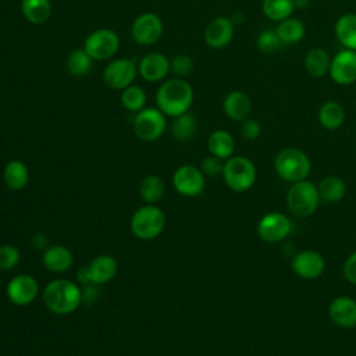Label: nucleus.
<instances>
[{
  "mask_svg": "<svg viewBox=\"0 0 356 356\" xmlns=\"http://www.w3.org/2000/svg\"><path fill=\"white\" fill-rule=\"evenodd\" d=\"M138 70L145 81L157 82L167 76L171 70V61L167 58V56L153 51L140 58Z\"/></svg>",
  "mask_w": 356,
  "mask_h": 356,
  "instance_id": "nucleus-17",
  "label": "nucleus"
},
{
  "mask_svg": "<svg viewBox=\"0 0 356 356\" xmlns=\"http://www.w3.org/2000/svg\"><path fill=\"white\" fill-rule=\"evenodd\" d=\"M261 134V125L259 121L246 118L241 122V135L248 140H254Z\"/></svg>",
  "mask_w": 356,
  "mask_h": 356,
  "instance_id": "nucleus-39",
  "label": "nucleus"
},
{
  "mask_svg": "<svg viewBox=\"0 0 356 356\" xmlns=\"http://www.w3.org/2000/svg\"><path fill=\"white\" fill-rule=\"evenodd\" d=\"M275 172L288 182H299L307 178L312 164L306 153L298 147H285L274 159Z\"/></svg>",
  "mask_w": 356,
  "mask_h": 356,
  "instance_id": "nucleus-3",
  "label": "nucleus"
},
{
  "mask_svg": "<svg viewBox=\"0 0 356 356\" xmlns=\"http://www.w3.org/2000/svg\"><path fill=\"white\" fill-rule=\"evenodd\" d=\"M193 70V60L186 54H178L171 60V71L178 76H185Z\"/></svg>",
  "mask_w": 356,
  "mask_h": 356,
  "instance_id": "nucleus-38",
  "label": "nucleus"
},
{
  "mask_svg": "<svg viewBox=\"0 0 356 356\" xmlns=\"http://www.w3.org/2000/svg\"><path fill=\"white\" fill-rule=\"evenodd\" d=\"M76 278H78L79 284H82V285L92 284V282H90V277H89L88 266H86V267H82V268H79V270H78V273H76Z\"/></svg>",
  "mask_w": 356,
  "mask_h": 356,
  "instance_id": "nucleus-43",
  "label": "nucleus"
},
{
  "mask_svg": "<svg viewBox=\"0 0 356 356\" xmlns=\"http://www.w3.org/2000/svg\"><path fill=\"white\" fill-rule=\"evenodd\" d=\"M171 131H172V135L177 140L188 142L197 132V121H196L193 114L184 113V114L175 117Z\"/></svg>",
  "mask_w": 356,
  "mask_h": 356,
  "instance_id": "nucleus-31",
  "label": "nucleus"
},
{
  "mask_svg": "<svg viewBox=\"0 0 356 356\" xmlns=\"http://www.w3.org/2000/svg\"><path fill=\"white\" fill-rule=\"evenodd\" d=\"M165 225V214L164 211L154 204H145L139 207L131 218V229L132 234L142 239L150 241L157 238Z\"/></svg>",
  "mask_w": 356,
  "mask_h": 356,
  "instance_id": "nucleus-5",
  "label": "nucleus"
},
{
  "mask_svg": "<svg viewBox=\"0 0 356 356\" xmlns=\"http://www.w3.org/2000/svg\"><path fill=\"white\" fill-rule=\"evenodd\" d=\"M234 36V22L228 17L211 19L204 29V42L211 49H222L229 44Z\"/></svg>",
  "mask_w": 356,
  "mask_h": 356,
  "instance_id": "nucleus-16",
  "label": "nucleus"
},
{
  "mask_svg": "<svg viewBox=\"0 0 356 356\" xmlns=\"http://www.w3.org/2000/svg\"><path fill=\"white\" fill-rule=\"evenodd\" d=\"M167 128L165 114L154 107L142 108L134 118L135 135L143 142H154Z\"/></svg>",
  "mask_w": 356,
  "mask_h": 356,
  "instance_id": "nucleus-7",
  "label": "nucleus"
},
{
  "mask_svg": "<svg viewBox=\"0 0 356 356\" xmlns=\"http://www.w3.org/2000/svg\"><path fill=\"white\" fill-rule=\"evenodd\" d=\"M92 61L93 58L83 49H75L67 58V70L74 76H83L90 71Z\"/></svg>",
  "mask_w": 356,
  "mask_h": 356,
  "instance_id": "nucleus-33",
  "label": "nucleus"
},
{
  "mask_svg": "<svg viewBox=\"0 0 356 356\" xmlns=\"http://www.w3.org/2000/svg\"><path fill=\"white\" fill-rule=\"evenodd\" d=\"M139 193L147 204L157 203L164 195V181L159 175H147L140 181Z\"/></svg>",
  "mask_w": 356,
  "mask_h": 356,
  "instance_id": "nucleus-30",
  "label": "nucleus"
},
{
  "mask_svg": "<svg viewBox=\"0 0 356 356\" xmlns=\"http://www.w3.org/2000/svg\"><path fill=\"white\" fill-rule=\"evenodd\" d=\"M207 149H209L210 154H213L221 160H227L234 153L235 142L229 132H227L224 129H217L210 134V136L207 139Z\"/></svg>",
  "mask_w": 356,
  "mask_h": 356,
  "instance_id": "nucleus-23",
  "label": "nucleus"
},
{
  "mask_svg": "<svg viewBox=\"0 0 356 356\" xmlns=\"http://www.w3.org/2000/svg\"><path fill=\"white\" fill-rule=\"evenodd\" d=\"M6 295L13 305L26 306L38 298L39 284L29 274H17L8 281Z\"/></svg>",
  "mask_w": 356,
  "mask_h": 356,
  "instance_id": "nucleus-10",
  "label": "nucleus"
},
{
  "mask_svg": "<svg viewBox=\"0 0 356 356\" xmlns=\"http://www.w3.org/2000/svg\"><path fill=\"white\" fill-rule=\"evenodd\" d=\"M172 185L179 195L196 197L204 191L206 177L200 168L191 164H184L174 171Z\"/></svg>",
  "mask_w": 356,
  "mask_h": 356,
  "instance_id": "nucleus-9",
  "label": "nucleus"
},
{
  "mask_svg": "<svg viewBox=\"0 0 356 356\" xmlns=\"http://www.w3.org/2000/svg\"><path fill=\"white\" fill-rule=\"evenodd\" d=\"M282 46L281 39L277 35L275 29H267L259 33L257 36V47L260 51L270 54L277 51Z\"/></svg>",
  "mask_w": 356,
  "mask_h": 356,
  "instance_id": "nucleus-36",
  "label": "nucleus"
},
{
  "mask_svg": "<svg viewBox=\"0 0 356 356\" xmlns=\"http://www.w3.org/2000/svg\"><path fill=\"white\" fill-rule=\"evenodd\" d=\"M121 103L129 111H140L146 103V93L140 86L129 85L128 88L122 89L121 93Z\"/></svg>",
  "mask_w": 356,
  "mask_h": 356,
  "instance_id": "nucleus-34",
  "label": "nucleus"
},
{
  "mask_svg": "<svg viewBox=\"0 0 356 356\" xmlns=\"http://www.w3.org/2000/svg\"><path fill=\"white\" fill-rule=\"evenodd\" d=\"M292 3H293V7H295V8L303 10V8L309 7V4H310V0H292Z\"/></svg>",
  "mask_w": 356,
  "mask_h": 356,
  "instance_id": "nucleus-44",
  "label": "nucleus"
},
{
  "mask_svg": "<svg viewBox=\"0 0 356 356\" xmlns=\"http://www.w3.org/2000/svg\"><path fill=\"white\" fill-rule=\"evenodd\" d=\"M222 110L229 120L242 122L249 117L252 103L246 93L241 90H232L225 96L222 102Z\"/></svg>",
  "mask_w": 356,
  "mask_h": 356,
  "instance_id": "nucleus-20",
  "label": "nucleus"
},
{
  "mask_svg": "<svg viewBox=\"0 0 356 356\" xmlns=\"http://www.w3.org/2000/svg\"><path fill=\"white\" fill-rule=\"evenodd\" d=\"M222 178L229 189L245 192L250 189L256 181V167L248 157L231 156L224 163Z\"/></svg>",
  "mask_w": 356,
  "mask_h": 356,
  "instance_id": "nucleus-6",
  "label": "nucleus"
},
{
  "mask_svg": "<svg viewBox=\"0 0 356 356\" xmlns=\"http://www.w3.org/2000/svg\"><path fill=\"white\" fill-rule=\"evenodd\" d=\"M335 36L345 49L356 51V14L348 13L338 18L335 22Z\"/></svg>",
  "mask_w": 356,
  "mask_h": 356,
  "instance_id": "nucleus-24",
  "label": "nucleus"
},
{
  "mask_svg": "<svg viewBox=\"0 0 356 356\" xmlns=\"http://www.w3.org/2000/svg\"><path fill=\"white\" fill-rule=\"evenodd\" d=\"M275 31H277V35L281 39L282 44H293L303 39L306 28L300 19L289 17V18L281 21Z\"/></svg>",
  "mask_w": 356,
  "mask_h": 356,
  "instance_id": "nucleus-29",
  "label": "nucleus"
},
{
  "mask_svg": "<svg viewBox=\"0 0 356 356\" xmlns=\"http://www.w3.org/2000/svg\"><path fill=\"white\" fill-rule=\"evenodd\" d=\"M156 103L157 108L165 115L178 117L188 113L191 108L193 103V89L181 78L167 79L156 93Z\"/></svg>",
  "mask_w": 356,
  "mask_h": 356,
  "instance_id": "nucleus-1",
  "label": "nucleus"
},
{
  "mask_svg": "<svg viewBox=\"0 0 356 356\" xmlns=\"http://www.w3.org/2000/svg\"><path fill=\"white\" fill-rule=\"evenodd\" d=\"M3 181L11 191H21L29 182V170L21 160H10L3 170Z\"/></svg>",
  "mask_w": 356,
  "mask_h": 356,
  "instance_id": "nucleus-22",
  "label": "nucleus"
},
{
  "mask_svg": "<svg viewBox=\"0 0 356 356\" xmlns=\"http://www.w3.org/2000/svg\"><path fill=\"white\" fill-rule=\"evenodd\" d=\"M328 316L334 324L342 328L356 325V300L349 296H338L328 306Z\"/></svg>",
  "mask_w": 356,
  "mask_h": 356,
  "instance_id": "nucleus-18",
  "label": "nucleus"
},
{
  "mask_svg": "<svg viewBox=\"0 0 356 356\" xmlns=\"http://www.w3.org/2000/svg\"><path fill=\"white\" fill-rule=\"evenodd\" d=\"M120 49L118 35L108 28H100L88 35L83 43V50L93 60H107Z\"/></svg>",
  "mask_w": 356,
  "mask_h": 356,
  "instance_id": "nucleus-8",
  "label": "nucleus"
},
{
  "mask_svg": "<svg viewBox=\"0 0 356 356\" xmlns=\"http://www.w3.org/2000/svg\"><path fill=\"white\" fill-rule=\"evenodd\" d=\"M320 200L317 186L306 179L292 184L286 193L288 210L299 218L310 217L317 210Z\"/></svg>",
  "mask_w": 356,
  "mask_h": 356,
  "instance_id": "nucleus-4",
  "label": "nucleus"
},
{
  "mask_svg": "<svg viewBox=\"0 0 356 356\" xmlns=\"http://www.w3.org/2000/svg\"><path fill=\"white\" fill-rule=\"evenodd\" d=\"M263 14L275 22H281L289 18L295 10L292 0H263Z\"/></svg>",
  "mask_w": 356,
  "mask_h": 356,
  "instance_id": "nucleus-32",
  "label": "nucleus"
},
{
  "mask_svg": "<svg viewBox=\"0 0 356 356\" xmlns=\"http://www.w3.org/2000/svg\"><path fill=\"white\" fill-rule=\"evenodd\" d=\"M320 199L325 203H337L343 199L346 193V185L339 177H325L320 181L318 186Z\"/></svg>",
  "mask_w": 356,
  "mask_h": 356,
  "instance_id": "nucleus-28",
  "label": "nucleus"
},
{
  "mask_svg": "<svg viewBox=\"0 0 356 356\" xmlns=\"http://www.w3.org/2000/svg\"><path fill=\"white\" fill-rule=\"evenodd\" d=\"M343 277L353 285H356V250L345 260Z\"/></svg>",
  "mask_w": 356,
  "mask_h": 356,
  "instance_id": "nucleus-40",
  "label": "nucleus"
},
{
  "mask_svg": "<svg viewBox=\"0 0 356 356\" xmlns=\"http://www.w3.org/2000/svg\"><path fill=\"white\" fill-rule=\"evenodd\" d=\"M331 57L323 47H313L305 56V68L313 78H321L330 70Z\"/></svg>",
  "mask_w": 356,
  "mask_h": 356,
  "instance_id": "nucleus-25",
  "label": "nucleus"
},
{
  "mask_svg": "<svg viewBox=\"0 0 356 356\" xmlns=\"http://www.w3.org/2000/svg\"><path fill=\"white\" fill-rule=\"evenodd\" d=\"M81 291H82V303H86V305L93 303L100 293L99 285L96 284H86Z\"/></svg>",
  "mask_w": 356,
  "mask_h": 356,
  "instance_id": "nucleus-41",
  "label": "nucleus"
},
{
  "mask_svg": "<svg viewBox=\"0 0 356 356\" xmlns=\"http://www.w3.org/2000/svg\"><path fill=\"white\" fill-rule=\"evenodd\" d=\"M21 253L17 246L6 243L0 246V271H8L18 266Z\"/></svg>",
  "mask_w": 356,
  "mask_h": 356,
  "instance_id": "nucleus-35",
  "label": "nucleus"
},
{
  "mask_svg": "<svg viewBox=\"0 0 356 356\" xmlns=\"http://www.w3.org/2000/svg\"><path fill=\"white\" fill-rule=\"evenodd\" d=\"M328 74L338 85H350L356 81V51L341 50L332 58Z\"/></svg>",
  "mask_w": 356,
  "mask_h": 356,
  "instance_id": "nucleus-14",
  "label": "nucleus"
},
{
  "mask_svg": "<svg viewBox=\"0 0 356 356\" xmlns=\"http://www.w3.org/2000/svg\"><path fill=\"white\" fill-rule=\"evenodd\" d=\"M318 122L325 129H337L345 121V110L335 100H327L318 110Z\"/></svg>",
  "mask_w": 356,
  "mask_h": 356,
  "instance_id": "nucleus-27",
  "label": "nucleus"
},
{
  "mask_svg": "<svg viewBox=\"0 0 356 356\" xmlns=\"http://www.w3.org/2000/svg\"><path fill=\"white\" fill-rule=\"evenodd\" d=\"M292 270L293 273L305 280H313L317 278L323 274L324 267H325V261L323 259V256L316 252V250H303L299 252L293 259H292Z\"/></svg>",
  "mask_w": 356,
  "mask_h": 356,
  "instance_id": "nucleus-15",
  "label": "nucleus"
},
{
  "mask_svg": "<svg viewBox=\"0 0 356 356\" xmlns=\"http://www.w3.org/2000/svg\"><path fill=\"white\" fill-rule=\"evenodd\" d=\"M21 11L28 22L40 25L50 18L51 4L50 0H21Z\"/></svg>",
  "mask_w": 356,
  "mask_h": 356,
  "instance_id": "nucleus-26",
  "label": "nucleus"
},
{
  "mask_svg": "<svg viewBox=\"0 0 356 356\" xmlns=\"http://www.w3.org/2000/svg\"><path fill=\"white\" fill-rule=\"evenodd\" d=\"M44 267L51 273H65L71 268L74 256L72 252L64 245H50L42 254Z\"/></svg>",
  "mask_w": 356,
  "mask_h": 356,
  "instance_id": "nucleus-19",
  "label": "nucleus"
},
{
  "mask_svg": "<svg viewBox=\"0 0 356 356\" xmlns=\"http://www.w3.org/2000/svg\"><path fill=\"white\" fill-rule=\"evenodd\" d=\"M131 32L136 43L142 46L153 44L163 35V21L154 13H143L135 18Z\"/></svg>",
  "mask_w": 356,
  "mask_h": 356,
  "instance_id": "nucleus-12",
  "label": "nucleus"
},
{
  "mask_svg": "<svg viewBox=\"0 0 356 356\" xmlns=\"http://www.w3.org/2000/svg\"><path fill=\"white\" fill-rule=\"evenodd\" d=\"M291 221L282 213L264 214L257 222V235L261 241L277 243L285 239L291 232Z\"/></svg>",
  "mask_w": 356,
  "mask_h": 356,
  "instance_id": "nucleus-11",
  "label": "nucleus"
},
{
  "mask_svg": "<svg viewBox=\"0 0 356 356\" xmlns=\"http://www.w3.org/2000/svg\"><path fill=\"white\" fill-rule=\"evenodd\" d=\"M44 306L56 314H70L82 303L81 288L70 280L57 278L50 281L42 293Z\"/></svg>",
  "mask_w": 356,
  "mask_h": 356,
  "instance_id": "nucleus-2",
  "label": "nucleus"
},
{
  "mask_svg": "<svg viewBox=\"0 0 356 356\" xmlns=\"http://www.w3.org/2000/svg\"><path fill=\"white\" fill-rule=\"evenodd\" d=\"M202 172L204 174V177H217V175H222V170H224V163L221 159L210 154L207 157H204L202 160V165H200Z\"/></svg>",
  "mask_w": 356,
  "mask_h": 356,
  "instance_id": "nucleus-37",
  "label": "nucleus"
},
{
  "mask_svg": "<svg viewBox=\"0 0 356 356\" xmlns=\"http://www.w3.org/2000/svg\"><path fill=\"white\" fill-rule=\"evenodd\" d=\"M136 76V65L132 60L117 58L111 61L103 71L104 83L115 90L128 88Z\"/></svg>",
  "mask_w": 356,
  "mask_h": 356,
  "instance_id": "nucleus-13",
  "label": "nucleus"
},
{
  "mask_svg": "<svg viewBox=\"0 0 356 356\" xmlns=\"http://www.w3.org/2000/svg\"><path fill=\"white\" fill-rule=\"evenodd\" d=\"M31 245L38 252H44L49 245V236L44 232H35L31 238Z\"/></svg>",
  "mask_w": 356,
  "mask_h": 356,
  "instance_id": "nucleus-42",
  "label": "nucleus"
},
{
  "mask_svg": "<svg viewBox=\"0 0 356 356\" xmlns=\"http://www.w3.org/2000/svg\"><path fill=\"white\" fill-rule=\"evenodd\" d=\"M90 282L96 285L106 284L111 281L118 271L117 260L110 254H100L95 257L90 264L88 266Z\"/></svg>",
  "mask_w": 356,
  "mask_h": 356,
  "instance_id": "nucleus-21",
  "label": "nucleus"
}]
</instances>
